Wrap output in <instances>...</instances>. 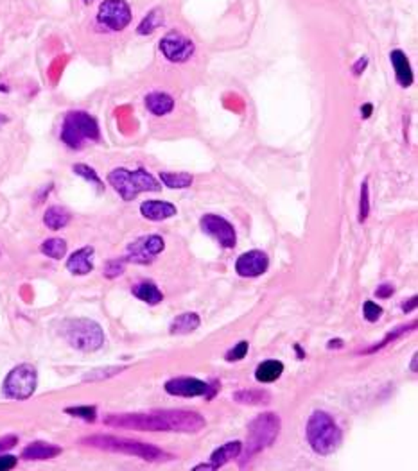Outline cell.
Returning a JSON list of instances; mask_svg holds the SVG:
<instances>
[{
  "label": "cell",
  "mask_w": 418,
  "mask_h": 471,
  "mask_svg": "<svg viewBox=\"0 0 418 471\" xmlns=\"http://www.w3.org/2000/svg\"><path fill=\"white\" fill-rule=\"evenodd\" d=\"M108 427L131 428L142 432H183L194 434L205 428L202 414L192 410H151L135 414H110L104 417Z\"/></svg>",
  "instance_id": "6da1fadb"
},
{
  "label": "cell",
  "mask_w": 418,
  "mask_h": 471,
  "mask_svg": "<svg viewBox=\"0 0 418 471\" xmlns=\"http://www.w3.org/2000/svg\"><path fill=\"white\" fill-rule=\"evenodd\" d=\"M305 434H307V441L312 450L320 456L334 453L343 441L340 427L336 425L331 414L324 413V410L312 413V416L309 417L307 432Z\"/></svg>",
  "instance_id": "7a4b0ae2"
},
{
  "label": "cell",
  "mask_w": 418,
  "mask_h": 471,
  "mask_svg": "<svg viewBox=\"0 0 418 471\" xmlns=\"http://www.w3.org/2000/svg\"><path fill=\"white\" fill-rule=\"evenodd\" d=\"M83 444L99 450H106V452L115 453H126V456L140 457L147 463H156V460H166L167 453L162 452L160 448L153 446L149 443H140L135 439H126V437H113V436H92L81 441Z\"/></svg>",
  "instance_id": "3957f363"
},
{
  "label": "cell",
  "mask_w": 418,
  "mask_h": 471,
  "mask_svg": "<svg viewBox=\"0 0 418 471\" xmlns=\"http://www.w3.org/2000/svg\"><path fill=\"white\" fill-rule=\"evenodd\" d=\"M108 183L124 201H133L142 192H158V181L146 169L128 170L118 167L108 174Z\"/></svg>",
  "instance_id": "277c9868"
},
{
  "label": "cell",
  "mask_w": 418,
  "mask_h": 471,
  "mask_svg": "<svg viewBox=\"0 0 418 471\" xmlns=\"http://www.w3.org/2000/svg\"><path fill=\"white\" fill-rule=\"evenodd\" d=\"M61 335L68 344L79 351H97L104 344L103 328L92 319H68L61 326Z\"/></svg>",
  "instance_id": "5b68a950"
},
{
  "label": "cell",
  "mask_w": 418,
  "mask_h": 471,
  "mask_svg": "<svg viewBox=\"0 0 418 471\" xmlns=\"http://www.w3.org/2000/svg\"><path fill=\"white\" fill-rule=\"evenodd\" d=\"M99 124L87 111H70L61 127V140L70 149H81L85 142H99Z\"/></svg>",
  "instance_id": "8992f818"
},
{
  "label": "cell",
  "mask_w": 418,
  "mask_h": 471,
  "mask_svg": "<svg viewBox=\"0 0 418 471\" xmlns=\"http://www.w3.org/2000/svg\"><path fill=\"white\" fill-rule=\"evenodd\" d=\"M281 432V417L273 413H266L257 416L255 420L250 423L248 428V439H246L245 453L242 459L250 460L255 457L257 453H261L268 446L275 443Z\"/></svg>",
  "instance_id": "52a82bcc"
},
{
  "label": "cell",
  "mask_w": 418,
  "mask_h": 471,
  "mask_svg": "<svg viewBox=\"0 0 418 471\" xmlns=\"http://www.w3.org/2000/svg\"><path fill=\"white\" fill-rule=\"evenodd\" d=\"M36 384H38V373L35 365L20 364L6 377L4 394L11 400H27L35 394Z\"/></svg>",
  "instance_id": "ba28073f"
},
{
  "label": "cell",
  "mask_w": 418,
  "mask_h": 471,
  "mask_svg": "<svg viewBox=\"0 0 418 471\" xmlns=\"http://www.w3.org/2000/svg\"><path fill=\"white\" fill-rule=\"evenodd\" d=\"M131 8L126 0H103L97 9L99 25L106 27L108 31H123L131 22Z\"/></svg>",
  "instance_id": "9c48e42d"
},
{
  "label": "cell",
  "mask_w": 418,
  "mask_h": 471,
  "mask_svg": "<svg viewBox=\"0 0 418 471\" xmlns=\"http://www.w3.org/2000/svg\"><path fill=\"white\" fill-rule=\"evenodd\" d=\"M194 51H196L194 42L183 36L182 32L173 31L160 39V52L171 63H183L189 58H192Z\"/></svg>",
  "instance_id": "30bf717a"
},
{
  "label": "cell",
  "mask_w": 418,
  "mask_h": 471,
  "mask_svg": "<svg viewBox=\"0 0 418 471\" xmlns=\"http://www.w3.org/2000/svg\"><path fill=\"white\" fill-rule=\"evenodd\" d=\"M166 248V242L160 235H146L137 239L128 248V258L135 263H151L154 256L160 255Z\"/></svg>",
  "instance_id": "8fae6325"
},
{
  "label": "cell",
  "mask_w": 418,
  "mask_h": 471,
  "mask_svg": "<svg viewBox=\"0 0 418 471\" xmlns=\"http://www.w3.org/2000/svg\"><path fill=\"white\" fill-rule=\"evenodd\" d=\"M199 226H202L203 232L207 235H210L212 239H216L217 242L221 244L223 248L232 249L237 242L235 237V230H233L232 224L228 222L226 219L219 215H214V213H207V215L202 217L199 220Z\"/></svg>",
  "instance_id": "7c38bea8"
},
{
  "label": "cell",
  "mask_w": 418,
  "mask_h": 471,
  "mask_svg": "<svg viewBox=\"0 0 418 471\" xmlns=\"http://www.w3.org/2000/svg\"><path fill=\"white\" fill-rule=\"evenodd\" d=\"M269 265V258L264 251L253 249V251L242 253L235 262L237 275L242 278H257V276L264 275Z\"/></svg>",
  "instance_id": "4fadbf2b"
},
{
  "label": "cell",
  "mask_w": 418,
  "mask_h": 471,
  "mask_svg": "<svg viewBox=\"0 0 418 471\" xmlns=\"http://www.w3.org/2000/svg\"><path fill=\"white\" fill-rule=\"evenodd\" d=\"M166 391L173 396H183V398H194V396H209L210 385L197 378L183 377V378H173L166 384Z\"/></svg>",
  "instance_id": "5bb4252c"
},
{
  "label": "cell",
  "mask_w": 418,
  "mask_h": 471,
  "mask_svg": "<svg viewBox=\"0 0 418 471\" xmlns=\"http://www.w3.org/2000/svg\"><path fill=\"white\" fill-rule=\"evenodd\" d=\"M92 256H94V248H81L78 251H74L70 255V258L67 260V269L75 276H87L90 275L92 269H94V262H92Z\"/></svg>",
  "instance_id": "9a60e30c"
},
{
  "label": "cell",
  "mask_w": 418,
  "mask_h": 471,
  "mask_svg": "<svg viewBox=\"0 0 418 471\" xmlns=\"http://www.w3.org/2000/svg\"><path fill=\"white\" fill-rule=\"evenodd\" d=\"M140 213L149 220H166L176 215V206L167 201H144L140 204Z\"/></svg>",
  "instance_id": "2e32d148"
},
{
  "label": "cell",
  "mask_w": 418,
  "mask_h": 471,
  "mask_svg": "<svg viewBox=\"0 0 418 471\" xmlns=\"http://www.w3.org/2000/svg\"><path fill=\"white\" fill-rule=\"evenodd\" d=\"M390 59H391V65H393L395 68V75H397V81H399L400 87L404 88H410L411 84H413V70H411V65L410 61H407V56L404 54L402 51H393L390 54Z\"/></svg>",
  "instance_id": "e0dca14e"
},
{
  "label": "cell",
  "mask_w": 418,
  "mask_h": 471,
  "mask_svg": "<svg viewBox=\"0 0 418 471\" xmlns=\"http://www.w3.org/2000/svg\"><path fill=\"white\" fill-rule=\"evenodd\" d=\"M61 453V448L56 446V444L51 443H32L29 444L27 448H24V452H22V459L25 460H49L52 457L59 456Z\"/></svg>",
  "instance_id": "ac0fdd59"
},
{
  "label": "cell",
  "mask_w": 418,
  "mask_h": 471,
  "mask_svg": "<svg viewBox=\"0 0 418 471\" xmlns=\"http://www.w3.org/2000/svg\"><path fill=\"white\" fill-rule=\"evenodd\" d=\"M146 108L156 117H164L173 111L174 101L171 95L164 94V92H153L146 97Z\"/></svg>",
  "instance_id": "d6986e66"
},
{
  "label": "cell",
  "mask_w": 418,
  "mask_h": 471,
  "mask_svg": "<svg viewBox=\"0 0 418 471\" xmlns=\"http://www.w3.org/2000/svg\"><path fill=\"white\" fill-rule=\"evenodd\" d=\"M241 452H242V443H239V441H230V443L223 444L221 448L214 450L212 456H210V460H212V464L216 467H221L223 464L235 459Z\"/></svg>",
  "instance_id": "ffe728a7"
},
{
  "label": "cell",
  "mask_w": 418,
  "mask_h": 471,
  "mask_svg": "<svg viewBox=\"0 0 418 471\" xmlns=\"http://www.w3.org/2000/svg\"><path fill=\"white\" fill-rule=\"evenodd\" d=\"M199 315L194 312H185V314L178 315L173 322H171V334L173 335H185L192 334L194 330L199 328Z\"/></svg>",
  "instance_id": "44dd1931"
},
{
  "label": "cell",
  "mask_w": 418,
  "mask_h": 471,
  "mask_svg": "<svg viewBox=\"0 0 418 471\" xmlns=\"http://www.w3.org/2000/svg\"><path fill=\"white\" fill-rule=\"evenodd\" d=\"M282 373H284V364L281 360H266L257 368L255 378L261 384H271V382L278 380Z\"/></svg>",
  "instance_id": "7402d4cb"
},
{
  "label": "cell",
  "mask_w": 418,
  "mask_h": 471,
  "mask_svg": "<svg viewBox=\"0 0 418 471\" xmlns=\"http://www.w3.org/2000/svg\"><path fill=\"white\" fill-rule=\"evenodd\" d=\"M133 294L137 296L140 301L147 303V305H158V303L164 299V294L153 282L137 283V285L133 287Z\"/></svg>",
  "instance_id": "603a6c76"
},
{
  "label": "cell",
  "mask_w": 418,
  "mask_h": 471,
  "mask_svg": "<svg viewBox=\"0 0 418 471\" xmlns=\"http://www.w3.org/2000/svg\"><path fill=\"white\" fill-rule=\"evenodd\" d=\"M44 222L49 230H61L70 222V213L63 206H51L45 212Z\"/></svg>",
  "instance_id": "cb8c5ba5"
},
{
  "label": "cell",
  "mask_w": 418,
  "mask_h": 471,
  "mask_svg": "<svg viewBox=\"0 0 418 471\" xmlns=\"http://www.w3.org/2000/svg\"><path fill=\"white\" fill-rule=\"evenodd\" d=\"M162 24H164V13H162V9L156 8V9H153V11L147 13L146 16H144L142 22L138 24L137 32H138V34H142V36L151 34V32L156 31V29L160 27Z\"/></svg>",
  "instance_id": "d4e9b609"
},
{
  "label": "cell",
  "mask_w": 418,
  "mask_h": 471,
  "mask_svg": "<svg viewBox=\"0 0 418 471\" xmlns=\"http://www.w3.org/2000/svg\"><path fill=\"white\" fill-rule=\"evenodd\" d=\"M160 180L169 189H189L192 185V176L189 172H160Z\"/></svg>",
  "instance_id": "484cf974"
},
{
  "label": "cell",
  "mask_w": 418,
  "mask_h": 471,
  "mask_svg": "<svg viewBox=\"0 0 418 471\" xmlns=\"http://www.w3.org/2000/svg\"><path fill=\"white\" fill-rule=\"evenodd\" d=\"M233 400L242 405H266L269 403L271 396L266 391H239L233 394Z\"/></svg>",
  "instance_id": "4316f807"
},
{
  "label": "cell",
  "mask_w": 418,
  "mask_h": 471,
  "mask_svg": "<svg viewBox=\"0 0 418 471\" xmlns=\"http://www.w3.org/2000/svg\"><path fill=\"white\" fill-rule=\"evenodd\" d=\"M42 253L52 260H61L67 255V242L63 239H49L42 244Z\"/></svg>",
  "instance_id": "83f0119b"
},
{
  "label": "cell",
  "mask_w": 418,
  "mask_h": 471,
  "mask_svg": "<svg viewBox=\"0 0 418 471\" xmlns=\"http://www.w3.org/2000/svg\"><path fill=\"white\" fill-rule=\"evenodd\" d=\"M74 170L75 174H78V176H81L83 177V180H87V181H90V183H94L95 187H97L99 190H103V181H101V177L97 176V172H95L94 169H92V167H88V165H85V163H78V165H74Z\"/></svg>",
  "instance_id": "f1b7e54d"
},
{
  "label": "cell",
  "mask_w": 418,
  "mask_h": 471,
  "mask_svg": "<svg viewBox=\"0 0 418 471\" xmlns=\"http://www.w3.org/2000/svg\"><path fill=\"white\" fill-rule=\"evenodd\" d=\"M126 368H103V370H95V371H90L88 375H85L83 380L85 382H99V380H104V378H110V377H115V375H118L121 371H124Z\"/></svg>",
  "instance_id": "f546056e"
},
{
  "label": "cell",
  "mask_w": 418,
  "mask_h": 471,
  "mask_svg": "<svg viewBox=\"0 0 418 471\" xmlns=\"http://www.w3.org/2000/svg\"><path fill=\"white\" fill-rule=\"evenodd\" d=\"M124 268H126V258H115L106 262L104 265V276L106 278H117L124 272Z\"/></svg>",
  "instance_id": "4dcf8cb0"
},
{
  "label": "cell",
  "mask_w": 418,
  "mask_h": 471,
  "mask_svg": "<svg viewBox=\"0 0 418 471\" xmlns=\"http://www.w3.org/2000/svg\"><path fill=\"white\" fill-rule=\"evenodd\" d=\"M67 414H72L75 417H81L85 421H94L95 416H97V410L95 407H70L65 410Z\"/></svg>",
  "instance_id": "1f68e13d"
},
{
  "label": "cell",
  "mask_w": 418,
  "mask_h": 471,
  "mask_svg": "<svg viewBox=\"0 0 418 471\" xmlns=\"http://www.w3.org/2000/svg\"><path fill=\"white\" fill-rule=\"evenodd\" d=\"M363 314H364V319H367V321L375 322V321H379L381 315H383V308H381L377 303L367 301L363 306Z\"/></svg>",
  "instance_id": "d6a6232c"
},
{
  "label": "cell",
  "mask_w": 418,
  "mask_h": 471,
  "mask_svg": "<svg viewBox=\"0 0 418 471\" xmlns=\"http://www.w3.org/2000/svg\"><path fill=\"white\" fill-rule=\"evenodd\" d=\"M246 353H248V342L241 341V342H239V344L233 346V348L228 351V353H226V360H228V362L242 360V358L246 357Z\"/></svg>",
  "instance_id": "836d02e7"
},
{
  "label": "cell",
  "mask_w": 418,
  "mask_h": 471,
  "mask_svg": "<svg viewBox=\"0 0 418 471\" xmlns=\"http://www.w3.org/2000/svg\"><path fill=\"white\" fill-rule=\"evenodd\" d=\"M370 213V203H368V183L364 181L361 185V203H359V220L364 222V219Z\"/></svg>",
  "instance_id": "e575fe53"
},
{
  "label": "cell",
  "mask_w": 418,
  "mask_h": 471,
  "mask_svg": "<svg viewBox=\"0 0 418 471\" xmlns=\"http://www.w3.org/2000/svg\"><path fill=\"white\" fill-rule=\"evenodd\" d=\"M15 466H16V457L0 456V471H8Z\"/></svg>",
  "instance_id": "d590c367"
},
{
  "label": "cell",
  "mask_w": 418,
  "mask_h": 471,
  "mask_svg": "<svg viewBox=\"0 0 418 471\" xmlns=\"http://www.w3.org/2000/svg\"><path fill=\"white\" fill-rule=\"evenodd\" d=\"M393 285H390V283H384V285H381L377 291H375V294L379 296V298H390L391 294H393Z\"/></svg>",
  "instance_id": "8d00e7d4"
},
{
  "label": "cell",
  "mask_w": 418,
  "mask_h": 471,
  "mask_svg": "<svg viewBox=\"0 0 418 471\" xmlns=\"http://www.w3.org/2000/svg\"><path fill=\"white\" fill-rule=\"evenodd\" d=\"M367 65H368V58H367V56L359 58V61H357V63L354 65V74L359 75L361 72H363V68H367Z\"/></svg>",
  "instance_id": "74e56055"
},
{
  "label": "cell",
  "mask_w": 418,
  "mask_h": 471,
  "mask_svg": "<svg viewBox=\"0 0 418 471\" xmlns=\"http://www.w3.org/2000/svg\"><path fill=\"white\" fill-rule=\"evenodd\" d=\"M15 443H16V437H6V439H2V441H0V452H2V450H8V448H11V446H15Z\"/></svg>",
  "instance_id": "f35d334b"
},
{
  "label": "cell",
  "mask_w": 418,
  "mask_h": 471,
  "mask_svg": "<svg viewBox=\"0 0 418 471\" xmlns=\"http://www.w3.org/2000/svg\"><path fill=\"white\" fill-rule=\"evenodd\" d=\"M417 299H418L417 296H413V298H411V299H407V301L402 305V310L404 312H411V310H413L414 306H417Z\"/></svg>",
  "instance_id": "ab89813d"
},
{
  "label": "cell",
  "mask_w": 418,
  "mask_h": 471,
  "mask_svg": "<svg viewBox=\"0 0 418 471\" xmlns=\"http://www.w3.org/2000/svg\"><path fill=\"white\" fill-rule=\"evenodd\" d=\"M194 470H217V467L214 464H197Z\"/></svg>",
  "instance_id": "60d3db41"
},
{
  "label": "cell",
  "mask_w": 418,
  "mask_h": 471,
  "mask_svg": "<svg viewBox=\"0 0 418 471\" xmlns=\"http://www.w3.org/2000/svg\"><path fill=\"white\" fill-rule=\"evenodd\" d=\"M361 111H363V118H368V117H370L371 106H370V104H367V106H363V110H361Z\"/></svg>",
  "instance_id": "b9f144b4"
},
{
  "label": "cell",
  "mask_w": 418,
  "mask_h": 471,
  "mask_svg": "<svg viewBox=\"0 0 418 471\" xmlns=\"http://www.w3.org/2000/svg\"><path fill=\"white\" fill-rule=\"evenodd\" d=\"M334 346L341 348V346H343V342H341V341H331V342H328V348H334Z\"/></svg>",
  "instance_id": "7bdbcfd3"
},
{
  "label": "cell",
  "mask_w": 418,
  "mask_h": 471,
  "mask_svg": "<svg viewBox=\"0 0 418 471\" xmlns=\"http://www.w3.org/2000/svg\"><path fill=\"white\" fill-rule=\"evenodd\" d=\"M411 370H413L414 373H417V355H414V357H413V364H411Z\"/></svg>",
  "instance_id": "ee69618b"
},
{
  "label": "cell",
  "mask_w": 418,
  "mask_h": 471,
  "mask_svg": "<svg viewBox=\"0 0 418 471\" xmlns=\"http://www.w3.org/2000/svg\"><path fill=\"white\" fill-rule=\"evenodd\" d=\"M83 2H85V4H90L92 0H83Z\"/></svg>",
  "instance_id": "f6af8a7d"
}]
</instances>
